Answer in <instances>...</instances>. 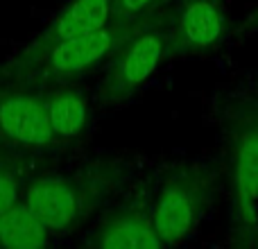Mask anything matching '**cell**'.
Here are the masks:
<instances>
[{
  "label": "cell",
  "instance_id": "3957f363",
  "mask_svg": "<svg viewBox=\"0 0 258 249\" xmlns=\"http://www.w3.org/2000/svg\"><path fill=\"white\" fill-rule=\"evenodd\" d=\"M104 188L100 177L36 179L25 188V204L50 233L66 231L98 204Z\"/></svg>",
  "mask_w": 258,
  "mask_h": 249
},
{
  "label": "cell",
  "instance_id": "30bf717a",
  "mask_svg": "<svg viewBox=\"0 0 258 249\" xmlns=\"http://www.w3.org/2000/svg\"><path fill=\"white\" fill-rule=\"evenodd\" d=\"M50 231L30 211L25 202H16L0 215V247L36 249L48 245Z\"/></svg>",
  "mask_w": 258,
  "mask_h": 249
},
{
  "label": "cell",
  "instance_id": "9a60e30c",
  "mask_svg": "<svg viewBox=\"0 0 258 249\" xmlns=\"http://www.w3.org/2000/svg\"><path fill=\"white\" fill-rule=\"evenodd\" d=\"M215 3H218V0H215Z\"/></svg>",
  "mask_w": 258,
  "mask_h": 249
},
{
  "label": "cell",
  "instance_id": "277c9868",
  "mask_svg": "<svg viewBox=\"0 0 258 249\" xmlns=\"http://www.w3.org/2000/svg\"><path fill=\"white\" fill-rule=\"evenodd\" d=\"M229 163L233 211L249 227L258 209V104H245L229 120Z\"/></svg>",
  "mask_w": 258,
  "mask_h": 249
},
{
  "label": "cell",
  "instance_id": "ba28073f",
  "mask_svg": "<svg viewBox=\"0 0 258 249\" xmlns=\"http://www.w3.org/2000/svg\"><path fill=\"white\" fill-rule=\"evenodd\" d=\"M91 245L100 249H159L163 247L154 231L152 215L129 209L109 215L98 227Z\"/></svg>",
  "mask_w": 258,
  "mask_h": 249
},
{
  "label": "cell",
  "instance_id": "52a82bcc",
  "mask_svg": "<svg viewBox=\"0 0 258 249\" xmlns=\"http://www.w3.org/2000/svg\"><path fill=\"white\" fill-rule=\"evenodd\" d=\"M113 0H71L57 18L45 27L43 36L30 48L41 50L52 43L98 32L113 21Z\"/></svg>",
  "mask_w": 258,
  "mask_h": 249
},
{
  "label": "cell",
  "instance_id": "9c48e42d",
  "mask_svg": "<svg viewBox=\"0 0 258 249\" xmlns=\"http://www.w3.org/2000/svg\"><path fill=\"white\" fill-rule=\"evenodd\" d=\"M224 32V16L215 0H188L179 14V48L202 50L213 45Z\"/></svg>",
  "mask_w": 258,
  "mask_h": 249
},
{
  "label": "cell",
  "instance_id": "5b68a950",
  "mask_svg": "<svg viewBox=\"0 0 258 249\" xmlns=\"http://www.w3.org/2000/svg\"><path fill=\"white\" fill-rule=\"evenodd\" d=\"M165 50H168V36L159 27H145L138 34H129L116 50V57L104 75V102L118 104L132 98L154 75Z\"/></svg>",
  "mask_w": 258,
  "mask_h": 249
},
{
  "label": "cell",
  "instance_id": "8fae6325",
  "mask_svg": "<svg viewBox=\"0 0 258 249\" xmlns=\"http://www.w3.org/2000/svg\"><path fill=\"white\" fill-rule=\"evenodd\" d=\"M45 111L54 138H77L86 127V102L80 93L71 89L52 91L43 95Z\"/></svg>",
  "mask_w": 258,
  "mask_h": 249
},
{
  "label": "cell",
  "instance_id": "6da1fadb",
  "mask_svg": "<svg viewBox=\"0 0 258 249\" xmlns=\"http://www.w3.org/2000/svg\"><path fill=\"white\" fill-rule=\"evenodd\" d=\"M134 23L122 21V18H113L107 27L98 32H91L84 36H75V39H66L52 43L48 48H27L23 57L14 61V73H30V71H45L52 77H71L86 73L89 68L98 66L107 54L116 52L120 43L132 34Z\"/></svg>",
  "mask_w": 258,
  "mask_h": 249
},
{
  "label": "cell",
  "instance_id": "7a4b0ae2",
  "mask_svg": "<svg viewBox=\"0 0 258 249\" xmlns=\"http://www.w3.org/2000/svg\"><path fill=\"white\" fill-rule=\"evenodd\" d=\"M211 197V174L202 168H181L165 179L159 193L152 224L161 245H177L192 231Z\"/></svg>",
  "mask_w": 258,
  "mask_h": 249
},
{
  "label": "cell",
  "instance_id": "8992f818",
  "mask_svg": "<svg viewBox=\"0 0 258 249\" xmlns=\"http://www.w3.org/2000/svg\"><path fill=\"white\" fill-rule=\"evenodd\" d=\"M54 141L43 95L18 86H0V143L45 147Z\"/></svg>",
  "mask_w": 258,
  "mask_h": 249
},
{
  "label": "cell",
  "instance_id": "5bb4252c",
  "mask_svg": "<svg viewBox=\"0 0 258 249\" xmlns=\"http://www.w3.org/2000/svg\"><path fill=\"white\" fill-rule=\"evenodd\" d=\"M256 247H258V238H256Z\"/></svg>",
  "mask_w": 258,
  "mask_h": 249
},
{
  "label": "cell",
  "instance_id": "7c38bea8",
  "mask_svg": "<svg viewBox=\"0 0 258 249\" xmlns=\"http://www.w3.org/2000/svg\"><path fill=\"white\" fill-rule=\"evenodd\" d=\"M21 163L9 150H0V215L18 202L21 193Z\"/></svg>",
  "mask_w": 258,
  "mask_h": 249
},
{
  "label": "cell",
  "instance_id": "4fadbf2b",
  "mask_svg": "<svg viewBox=\"0 0 258 249\" xmlns=\"http://www.w3.org/2000/svg\"><path fill=\"white\" fill-rule=\"evenodd\" d=\"M156 0H113V16L134 23L145 12H150Z\"/></svg>",
  "mask_w": 258,
  "mask_h": 249
}]
</instances>
